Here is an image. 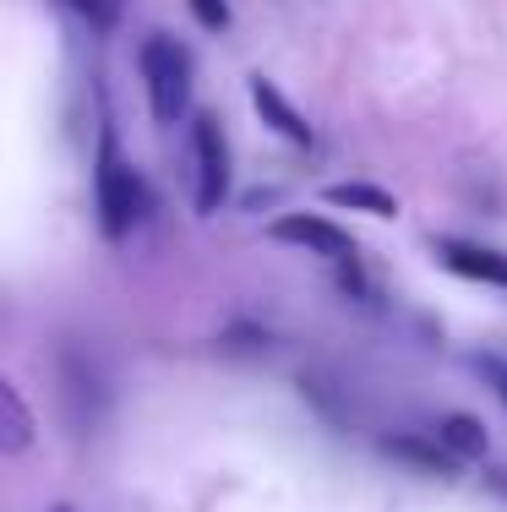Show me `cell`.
Segmentation results:
<instances>
[{
    "label": "cell",
    "instance_id": "9c48e42d",
    "mask_svg": "<svg viewBox=\"0 0 507 512\" xmlns=\"http://www.w3.org/2000/svg\"><path fill=\"white\" fill-rule=\"evenodd\" d=\"M437 442L448 447L453 458H464V463H480V458L491 453V442H486V425H480L475 414H458V409H453V414H442V420H437Z\"/></svg>",
    "mask_w": 507,
    "mask_h": 512
},
{
    "label": "cell",
    "instance_id": "6da1fadb",
    "mask_svg": "<svg viewBox=\"0 0 507 512\" xmlns=\"http://www.w3.org/2000/svg\"><path fill=\"white\" fill-rule=\"evenodd\" d=\"M148 207H153L148 180L137 175V164H131L126 153H120L115 126H104L99 153H93V213H99V235L120 246V240L148 218Z\"/></svg>",
    "mask_w": 507,
    "mask_h": 512
},
{
    "label": "cell",
    "instance_id": "7a4b0ae2",
    "mask_svg": "<svg viewBox=\"0 0 507 512\" xmlns=\"http://www.w3.org/2000/svg\"><path fill=\"white\" fill-rule=\"evenodd\" d=\"M137 77H142V93H148V115L159 126H175L186 120L191 109V55L180 50L169 33H148L137 44Z\"/></svg>",
    "mask_w": 507,
    "mask_h": 512
},
{
    "label": "cell",
    "instance_id": "9a60e30c",
    "mask_svg": "<svg viewBox=\"0 0 507 512\" xmlns=\"http://www.w3.org/2000/svg\"><path fill=\"white\" fill-rule=\"evenodd\" d=\"M480 485H486L491 496H502V502H507V463H491V469L480 474Z\"/></svg>",
    "mask_w": 507,
    "mask_h": 512
},
{
    "label": "cell",
    "instance_id": "3957f363",
    "mask_svg": "<svg viewBox=\"0 0 507 512\" xmlns=\"http://www.w3.org/2000/svg\"><path fill=\"white\" fill-rule=\"evenodd\" d=\"M235 169H229V142L213 115H191V207L197 218H213L229 202Z\"/></svg>",
    "mask_w": 507,
    "mask_h": 512
},
{
    "label": "cell",
    "instance_id": "30bf717a",
    "mask_svg": "<svg viewBox=\"0 0 507 512\" xmlns=\"http://www.w3.org/2000/svg\"><path fill=\"white\" fill-rule=\"evenodd\" d=\"M382 447H388V453L393 458H404V463H415V469L420 474H431V480H448V474H453V453H448V447H426V442H420V436H388V442H382Z\"/></svg>",
    "mask_w": 507,
    "mask_h": 512
},
{
    "label": "cell",
    "instance_id": "277c9868",
    "mask_svg": "<svg viewBox=\"0 0 507 512\" xmlns=\"http://www.w3.org/2000/svg\"><path fill=\"white\" fill-rule=\"evenodd\" d=\"M431 262L448 267L453 278L464 284H486V289H507V251L486 246V240H469V235H431Z\"/></svg>",
    "mask_w": 507,
    "mask_h": 512
},
{
    "label": "cell",
    "instance_id": "4fadbf2b",
    "mask_svg": "<svg viewBox=\"0 0 507 512\" xmlns=\"http://www.w3.org/2000/svg\"><path fill=\"white\" fill-rule=\"evenodd\" d=\"M191 6V17H197V28H208V33H229V0H186Z\"/></svg>",
    "mask_w": 507,
    "mask_h": 512
},
{
    "label": "cell",
    "instance_id": "5bb4252c",
    "mask_svg": "<svg viewBox=\"0 0 507 512\" xmlns=\"http://www.w3.org/2000/svg\"><path fill=\"white\" fill-rule=\"evenodd\" d=\"M71 6H77L82 17H93L99 28H110V22H115V0H71Z\"/></svg>",
    "mask_w": 507,
    "mask_h": 512
},
{
    "label": "cell",
    "instance_id": "8fae6325",
    "mask_svg": "<svg viewBox=\"0 0 507 512\" xmlns=\"http://www.w3.org/2000/svg\"><path fill=\"white\" fill-rule=\"evenodd\" d=\"M0 409H6V453H28L33 442V414L11 382H0Z\"/></svg>",
    "mask_w": 507,
    "mask_h": 512
},
{
    "label": "cell",
    "instance_id": "5b68a950",
    "mask_svg": "<svg viewBox=\"0 0 507 512\" xmlns=\"http://www.w3.org/2000/svg\"><path fill=\"white\" fill-rule=\"evenodd\" d=\"M268 240H279V246H300L311 256H328V262H355V240H349V229H338L333 218H322V213H284V218H273Z\"/></svg>",
    "mask_w": 507,
    "mask_h": 512
},
{
    "label": "cell",
    "instance_id": "ba28073f",
    "mask_svg": "<svg viewBox=\"0 0 507 512\" xmlns=\"http://www.w3.org/2000/svg\"><path fill=\"white\" fill-rule=\"evenodd\" d=\"M328 207H344V213H366V218H398V197L388 186H371V180H338V186L322 191Z\"/></svg>",
    "mask_w": 507,
    "mask_h": 512
},
{
    "label": "cell",
    "instance_id": "8992f818",
    "mask_svg": "<svg viewBox=\"0 0 507 512\" xmlns=\"http://www.w3.org/2000/svg\"><path fill=\"white\" fill-rule=\"evenodd\" d=\"M246 93H251V109L262 115V126H268L273 137H284L289 148H311V142H317V131H311V120H306L295 104L284 99V88H279V82H268V77L257 71V77L246 82Z\"/></svg>",
    "mask_w": 507,
    "mask_h": 512
},
{
    "label": "cell",
    "instance_id": "52a82bcc",
    "mask_svg": "<svg viewBox=\"0 0 507 512\" xmlns=\"http://www.w3.org/2000/svg\"><path fill=\"white\" fill-rule=\"evenodd\" d=\"M60 398H66V414H71V425H77V431H88V409H82V398L104 414V382H99V371H93L82 355H71V349L60 355Z\"/></svg>",
    "mask_w": 507,
    "mask_h": 512
},
{
    "label": "cell",
    "instance_id": "2e32d148",
    "mask_svg": "<svg viewBox=\"0 0 507 512\" xmlns=\"http://www.w3.org/2000/svg\"><path fill=\"white\" fill-rule=\"evenodd\" d=\"M50 512H77V507H71V502H55V507H50Z\"/></svg>",
    "mask_w": 507,
    "mask_h": 512
},
{
    "label": "cell",
    "instance_id": "7c38bea8",
    "mask_svg": "<svg viewBox=\"0 0 507 512\" xmlns=\"http://www.w3.org/2000/svg\"><path fill=\"white\" fill-rule=\"evenodd\" d=\"M469 365H475V376L491 387V398H497V404L507 409V360L497 355V349H480V355L469 360Z\"/></svg>",
    "mask_w": 507,
    "mask_h": 512
}]
</instances>
